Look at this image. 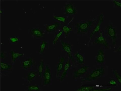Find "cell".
Masks as SVG:
<instances>
[{"label": "cell", "mask_w": 121, "mask_h": 91, "mask_svg": "<svg viewBox=\"0 0 121 91\" xmlns=\"http://www.w3.org/2000/svg\"><path fill=\"white\" fill-rule=\"evenodd\" d=\"M62 30L65 35L67 37L73 30V28L71 26L64 25L62 27Z\"/></svg>", "instance_id": "obj_25"}, {"label": "cell", "mask_w": 121, "mask_h": 91, "mask_svg": "<svg viewBox=\"0 0 121 91\" xmlns=\"http://www.w3.org/2000/svg\"><path fill=\"white\" fill-rule=\"evenodd\" d=\"M113 73L115 76L118 81L121 84V76L119 73L116 70H113Z\"/></svg>", "instance_id": "obj_29"}, {"label": "cell", "mask_w": 121, "mask_h": 91, "mask_svg": "<svg viewBox=\"0 0 121 91\" xmlns=\"http://www.w3.org/2000/svg\"><path fill=\"white\" fill-rule=\"evenodd\" d=\"M12 64H10L6 61H1L0 69L2 73H8L9 72L13 71V66Z\"/></svg>", "instance_id": "obj_17"}, {"label": "cell", "mask_w": 121, "mask_h": 91, "mask_svg": "<svg viewBox=\"0 0 121 91\" xmlns=\"http://www.w3.org/2000/svg\"><path fill=\"white\" fill-rule=\"evenodd\" d=\"M48 41L43 40L41 41L39 53L41 54L44 53L45 49L48 47Z\"/></svg>", "instance_id": "obj_22"}, {"label": "cell", "mask_w": 121, "mask_h": 91, "mask_svg": "<svg viewBox=\"0 0 121 91\" xmlns=\"http://www.w3.org/2000/svg\"><path fill=\"white\" fill-rule=\"evenodd\" d=\"M65 61V58L63 56L60 57L57 63L56 71V77L58 78L62 73L64 68Z\"/></svg>", "instance_id": "obj_15"}, {"label": "cell", "mask_w": 121, "mask_h": 91, "mask_svg": "<svg viewBox=\"0 0 121 91\" xmlns=\"http://www.w3.org/2000/svg\"><path fill=\"white\" fill-rule=\"evenodd\" d=\"M121 46L120 45V46L118 47L114 51L115 52H121Z\"/></svg>", "instance_id": "obj_33"}, {"label": "cell", "mask_w": 121, "mask_h": 91, "mask_svg": "<svg viewBox=\"0 0 121 91\" xmlns=\"http://www.w3.org/2000/svg\"><path fill=\"white\" fill-rule=\"evenodd\" d=\"M27 90L29 91H39L41 90L39 86L36 85H30L27 86Z\"/></svg>", "instance_id": "obj_24"}, {"label": "cell", "mask_w": 121, "mask_h": 91, "mask_svg": "<svg viewBox=\"0 0 121 91\" xmlns=\"http://www.w3.org/2000/svg\"><path fill=\"white\" fill-rule=\"evenodd\" d=\"M53 18L55 20L59 22L65 24L68 22L67 19L65 17H60L53 15Z\"/></svg>", "instance_id": "obj_26"}, {"label": "cell", "mask_w": 121, "mask_h": 91, "mask_svg": "<svg viewBox=\"0 0 121 91\" xmlns=\"http://www.w3.org/2000/svg\"><path fill=\"white\" fill-rule=\"evenodd\" d=\"M105 69L104 67H100L95 70L82 79L83 81L91 82L100 78L104 74Z\"/></svg>", "instance_id": "obj_5"}, {"label": "cell", "mask_w": 121, "mask_h": 91, "mask_svg": "<svg viewBox=\"0 0 121 91\" xmlns=\"http://www.w3.org/2000/svg\"><path fill=\"white\" fill-rule=\"evenodd\" d=\"M89 66L85 65L74 71L73 73V79H77L85 75L87 72Z\"/></svg>", "instance_id": "obj_12"}, {"label": "cell", "mask_w": 121, "mask_h": 91, "mask_svg": "<svg viewBox=\"0 0 121 91\" xmlns=\"http://www.w3.org/2000/svg\"><path fill=\"white\" fill-rule=\"evenodd\" d=\"M109 83L110 85L113 86H117L118 85V83L115 80L113 79H111L110 80Z\"/></svg>", "instance_id": "obj_31"}, {"label": "cell", "mask_w": 121, "mask_h": 91, "mask_svg": "<svg viewBox=\"0 0 121 91\" xmlns=\"http://www.w3.org/2000/svg\"><path fill=\"white\" fill-rule=\"evenodd\" d=\"M29 33L32 37L38 39L44 38L45 37L44 31L39 28L31 29Z\"/></svg>", "instance_id": "obj_13"}, {"label": "cell", "mask_w": 121, "mask_h": 91, "mask_svg": "<svg viewBox=\"0 0 121 91\" xmlns=\"http://www.w3.org/2000/svg\"><path fill=\"white\" fill-rule=\"evenodd\" d=\"M9 56L11 57V62L13 65L15 64L17 61L21 57L24 56V54L17 52L16 50L13 49H10L8 53Z\"/></svg>", "instance_id": "obj_10"}, {"label": "cell", "mask_w": 121, "mask_h": 91, "mask_svg": "<svg viewBox=\"0 0 121 91\" xmlns=\"http://www.w3.org/2000/svg\"><path fill=\"white\" fill-rule=\"evenodd\" d=\"M60 42L63 50L66 52L70 59H72L73 58L72 46L65 41L61 40Z\"/></svg>", "instance_id": "obj_11"}, {"label": "cell", "mask_w": 121, "mask_h": 91, "mask_svg": "<svg viewBox=\"0 0 121 91\" xmlns=\"http://www.w3.org/2000/svg\"><path fill=\"white\" fill-rule=\"evenodd\" d=\"M20 40V37H10L8 38V43L11 45H17L19 43Z\"/></svg>", "instance_id": "obj_21"}, {"label": "cell", "mask_w": 121, "mask_h": 91, "mask_svg": "<svg viewBox=\"0 0 121 91\" xmlns=\"http://www.w3.org/2000/svg\"><path fill=\"white\" fill-rule=\"evenodd\" d=\"M45 65L44 59H41L40 60L39 62L37 68L38 76L41 78L44 71Z\"/></svg>", "instance_id": "obj_19"}, {"label": "cell", "mask_w": 121, "mask_h": 91, "mask_svg": "<svg viewBox=\"0 0 121 91\" xmlns=\"http://www.w3.org/2000/svg\"><path fill=\"white\" fill-rule=\"evenodd\" d=\"M63 33V31L62 30L61 31L56 33L53 37L52 41V44L55 45L56 44L58 41L59 38L61 37Z\"/></svg>", "instance_id": "obj_23"}, {"label": "cell", "mask_w": 121, "mask_h": 91, "mask_svg": "<svg viewBox=\"0 0 121 91\" xmlns=\"http://www.w3.org/2000/svg\"><path fill=\"white\" fill-rule=\"evenodd\" d=\"M52 71L50 66L48 64H46L41 78V85L44 87L50 85L52 82Z\"/></svg>", "instance_id": "obj_3"}, {"label": "cell", "mask_w": 121, "mask_h": 91, "mask_svg": "<svg viewBox=\"0 0 121 91\" xmlns=\"http://www.w3.org/2000/svg\"><path fill=\"white\" fill-rule=\"evenodd\" d=\"M97 18H94L91 20H81L78 21L75 25L74 28L78 34H86L93 30L97 23Z\"/></svg>", "instance_id": "obj_1"}, {"label": "cell", "mask_w": 121, "mask_h": 91, "mask_svg": "<svg viewBox=\"0 0 121 91\" xmlns=\"http://www.w3.org/2000/svg\"><path fill=\"white\" fill-rule=\"evenodd\" d=\"M71 66L70 61H68L64 65L62 72L59 77L60 81H63L66 77Z\"/></svg>", "instance_id": "obj_18"}, {"label": "cell", "mask_w": 121, "mask_h": 91, "mask_svg": "<svg viewBox=\"0 0 121 91\" xmlns=\"http://www.w3.org/2000/svg\"><path fill=\"white\" fill-rule=\"evenodd\" d=\"M64 9L65 14L72 15L77 14L78 10L76 6L73 2H69L66 3Z\"/></svg>", "instance_id": "obj_8"}, {"label": "cell", "mask_w": 121, "mask_h": 91, "mask_svg": "<svg viewBox=\"0 0 121 91\" xmlns=\"http://www.w3.org/2000/svg\"><path fill=\"white\" fill-rule=\"evenodd\" d=\"M99 33L98 36L95 38L93 44L101 45L103 46L105 49H109L110 47L109 43L104 36L103 31L101 30Z\"/></svg>", "instance_id": "obj_7"}, {"label": "cell", "mask_w": 121, "mask_h": 91, "mask_svg": "<svg viewBox=\"0 0 121 91\" xmlns=\"http://www.w3.org/2000/svg\"><path fill=\"white\" fill-rule=\"evenodd\" d=\"M61 24L59 22H56L51 24H46L45 30L48 33L54 32L61 26Z\"/></svg>", "instance_id": "obj_16"}, {"label": "cell", "mask_w": 121, "mask_h": 91, "mask_svg": "<svg viewBox=\"0 0 121 91\" xmlns=\"http://www.w3.org/2000/svg\"><path fill=\"white\" fill-rule=\"evenodd\" d=\"M103 32L111 41L112 45H117L118 40V27L113 23L110 22L104 28Z\"/></svg>", "instance_id": "obj_2"}, {"label": "cell", "mask_w": 121, "mask_h": 91, "mask_svg": "<svg viewBox=\"0 0 121 91\" xmlns=\"http://www.w3.org/2000/svg\"><path fill=\"white\" fill-rule=\"evenodd\" d=\"M94 89V87L91 86H82L78 88L77 90L79 91H91Z\"/></svg>", "instance_id": "obj_27"}, {"label": "cell", "mask_w": 121, "mask_h": 91, "mask_svg": "<svg viewBox=\"0 0 121 91\" xmlns=\"http://www.w3.org/2000/svg\"><path fill=\"white\" fill-rule=\"evenodd\" d=\"M105 49L104 47H101L99 49L95 57V60L99 63L102 64L105 62Z\"/></svg>", "instance_id": "obj_14"}, {"label": "cell", "mask_w": 121, "mask_h": 91, "mask_svg": "<svg viewBox=\"0 0 121 91\" xmlns=\"http://www.w3.org/2000/svg\"><path fill=\"white\" fill-rule=\"evenodd\" d=\"M114 8H121V2L118 1H114L112 2Z\"/></svg>", "instance_id": "obj_30"}, {"label": "cell", "mask_w": 121, "mask_h": 91, "mask_svg": "<svg viewBox=\"0 0 121 91\" xmlns=\"http://www.w3.org/2000/svg\"><path fill=\"white\" fill-rule=\"evenodd\" d=\"M111 88H108L106 89H93L92 91H111L112 90Z\"/></svg>", "instance_id": "obj_32"}, {"label": "cell", "mask_w": 121, "mask_h": 91, "mask_svg": "<svg viewBox=\"0 0 121 91\" xmlns=\"http://www.w3.org/2000/svg\"><path fill=\"white\" fill-rule=\"evenodd\" d=\"M97 22L90 33V42L95 35L101 30L102 26L105 21V16L104 13L101 12L99 13L97 16Z\"/></svg>", "instance_id": "obj_4"}, {"label": "cell", "mask_w": 121, "mask_h": 91, "mask_svg": "<svg viewBox=\"0 0 121 91\" xmlns=\"http://www.w3.org/2000/svg\"><path fill=\"white\" fill-rule=\"evenodd\" d=\"M8 58V53L6 51H2L1 53V61H6Z\"/></svg>", "instance_id": "obj_28"}, {"label": "cell", "mask_w": 121, "mask_h": 91, "mask_svg": "<svg viewBox=\"0 0 121 91\" xmlns=\"http://www.w3.org/2000/svg\"><path fill=\"white\" fill-rule=\"evenodd\" d=\"M38 75L37 71L31 70L25 73L22 79L24 81L27 82L28 83L31 84L36 79Z\"/></svg>", "instance_id": "obj_9"}, {"label": "cell", "mask_w": 121, "mask_h": 91, "mask_svg": "<svg viewBox=\"0 0 121 91\" xmlns=\"http://www.w3.org/2000/svg\"><path fill=\"white\" fill-rule=\"evenodd\" d=\"M74 56L79 64H84V56L82 54L79 52H77L75 54Z\"/></svg>", "instance_id": "obj_20"}, {"label": "cell", "mask_w": 121, "mask_h": 91, "mask_svg": "<svg viewBox=\"0 0 121 91\" xmlns=\"http://www.w3.org/2000/svg\"><path fill=\"white\" fill-rule=\"evenodd\" d=\"M36 64V61L33 57H27L20 62V67L27 71L31 70Z\"/></svg>", "instance_id": "obj_6"}]
</instances>
